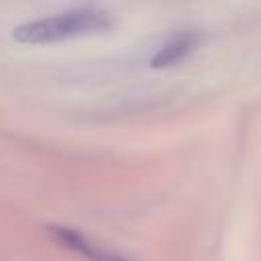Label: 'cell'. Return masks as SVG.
Instances as JSON below:
<instances>
[{
    "label": "cell",
    "instance_id": "6da1fadb",
    "mask_svg": "<svg viewBox=\"0 0 261 261\" xmlns=\"http://www.w3.org/2000/svg\"><path fill=\"white\" fill-rule=\"evenodd\" d=\"M112 27L110 14L104 10L82 8L47 18H37L14 27L12 37L20 45H49L88 35H100Z\"/></svg>",
    "mask_w": 261,
    "mask_h": 261
},
{
    "label": "cell",
    "instance_id": "3957f363",
    "mask_svg": "<svg viewBox=\"0 0 261 261\" xmlns=\"http://www.w3.org/2000/svg\"><path fill=\"white\" fill-rule=\"evenodd\" d=\"M202 43V35L198 31H184L177 33L173 37H169L159 51L151 57V67L163 69V67H171L179 61H184L186 57H190Z\"/></svg>",
    "mask_w": 261,
    "mask_h": 261
},
{
    "label": "cell",
    "instance_id": "7a4b0ae2",
    "mask_svg": "<svg viewBox=\"0 0 261 261\" xmlns=\"http://www.w3.org/2000/svg\"><path fill=\"white\" fill-rule=\"evenodd\" d=\"M47 232H49L51 241H55L59 247H63V249L84 257L86 261H133L126 255L104 247L102 243L94 241L92 237L84 234L77 228L63 226V224H49Z\"/></svg>",
    "mask_w": 261,
    "mask_h": 261
}]
</instances>
